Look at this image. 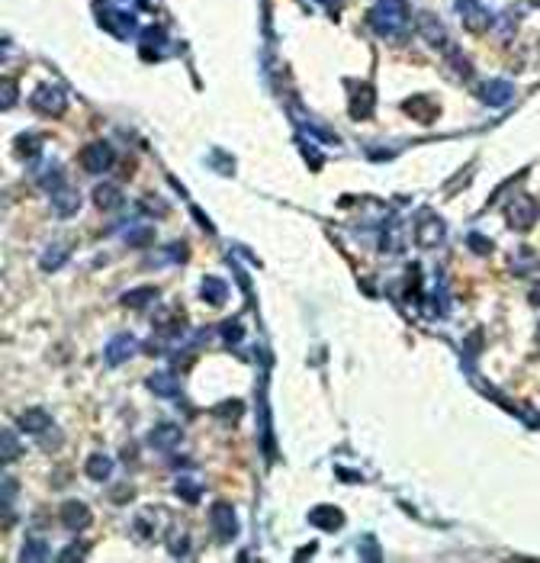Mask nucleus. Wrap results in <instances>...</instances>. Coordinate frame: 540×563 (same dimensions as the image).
Here are the masks:
<instances>
[{"label":"nucleus","instance_id":"obj_1","mask_svg":"<svg viewBox=\"0 0 540 563\" xmlns=\"http://www.w3.org/2000/svg\"><path fill=\"white\" fill-rule=\"evenodd\" d=\"M370 26H373L380 36L386 39H396V36L406 33L408 26V7L406 0H380L370 13Z\"/></svg>","mask_w":540,"mask_h":563},{"label":"nucleus","instance_id":"obj_2","mask_svg":"<svg viewBox=\"0 0 540 563\" xmlns=\"http://www.w3.org/2000/svg\"><path fill=\"white\" fill-rule=\"evenodd\" d=\"M537 216H540V206L527 194H515L508 200V222L515 229H531L537 222Z\"/></svg>","mask_w":540,"mask_h":563},{"label":"nucleus","instance_id":"obj_3","mask_svg":"<svg viewBox=\"0 0 540 563\" xmlns=\"http://www.w3.org/2000/svg\"><path fill=\"white\" fill-rule=\"evenodd\" d=\"M109 164H113V148L107 142H91L81 152V168L91 174H103Z\"/></svg>","mask_w":540,"mask_h":563},{"label":"nucleus","instance_id":"obj_4","mask_svg":"<svg viewBox=\"0 0 540 563\" xmlns=\"http://www.w3.org/2000/svg\"><path fill=\"white\" fill-rule=\"evenodd\" d=\"M209 521H213V531H216L222 541H232L235 534H238V518H235V509L229 502H216V505H213V515H209Z\"/></svg>","mask_w":540,"mask_h":563},{"label":"nucleus","instance_id":"obj_5","mask_svg":"<svg viewBox=\"0 0 540 563\" xmlns=\"http://www.w3.org/2000/svg\"><path fill=\"white\" fill-rule=\"evenodd\" d=\"M29 103H33L36 113H45V116H59V113H65V97H61L59 91H52V87H39Z\"/></svg>","mask_w":540,"mask_h":563},{"label":"nucleus","instance_id":"obj_6","mask_svg":"<svg viewBox=\"0 0 540 563\" xmlns=\"http://www.w3.org/2000/svg\"><path fill=\"white\" fill-rule=\"evenodd\" d=\"M91 509L84 502H77V499H71V502L61 505V525H65L68 531H84L87 525H91Z\"/></svg>","mask_w":540,"mask_h":563},{"label":"nucleus","instance_id":"obj_7","mask_svg":"<svg viewBox=\"0 0 540 563\" xmlns=\"http://www.w3.org/2000/svg\"><path fill=\"white\" fill-rule=\"evenodd\" d=\"M135 351H139V341H135L132 335H116L107 345V364H113V367H116V364L129 361Z\"/></svg>","mask_w":540,"mask_h":563},{"label":"nucleus","instance_id":"obj_8","mask_svg":"<svg viewBox=\"0 0 540 563\" xmlns=\"http://www.w3.org/2000/svg\"><path fill=\"white\" fill-rule=\"evenodd\" d=\"M418 33L428 39V45H447V29L434 13H418Z\"/></svg>","mask_w":540,"mask_h":563},{"label":"nucleus","instance_id":"obj_9","mask_svg":"<svg viewBox=\"0 0 540 563\" xmlns=\"http://www.w3.org/2000/svg\"><path fill=\"white\" fill-rule=\"evenodd\" d=\"M52 206H55V213H59V216H71V213L81 210V194L61 184L59 190H52Z\"/></svg>","mask_w":540,"mask_h":563},{"label":"nucleus","instance_id":"obj_10","mask_svg":"<svg viewBox=\"0 0 540 563\" xmlns=\"http://www.w3.org/2000/svg\"><path fill=\"white\" fill-rule=\"evenodd\" d=\"M482 100L489 103V107H505V103L515 100V87L508 84V81H489V84L482 87Z\"/></svg>","mask_w":540,"mask_h":563},{"label":"nucleus","instance_id":"obj_11","mask_svg":"<svg viewBox=\"0 0 540 563\" xmlns=\"http://www.w3.org/2000/svg\"><path fill=\"white\" fill-rule=\"evenodd\" d=\"M309 521L318 525V528H325V531H338L341 525H344L341 509H334V505H316V509L309 512Z\"/></svg>","mask_w":540,"mask_h":563},{"label":"nucleus","instance_id":"obj_12","mask_svg":"<svg viewBox=\"0 0 540 563\" xmlns=\"http://www.w3.org/2000/svg\"><path fill=\"white\" fill-rule=\"evenodd\" d=\"M440 238H444V222H440L438 216H424V222L415 232V242L422 245V248H431V245H438Z\"/></svg>","mask_w":540,"mask_h":563},{"label":"nucleus","instance_id":"obj_13","mask_svg":"<svg viewBox=\"0 0 540 563\" xmlns=\"http://www.w3.org/2000/svg\"><path fill=\"white\" fill-rule=\"evenodd\" d=\"M155 300H158V286H139V290L123 293V306H129V309H145Z\"/></svg>","mask_w":540,"mask_h":563},{"label":"nucleus","instance_id":"obj_14","mask_svg":"<svg viewBox=\"0 0 540 563\" xmlns=\"http://www.w3.org/2000/svg\"><path fill=\"white\" fill-rule=\"evenodd\" d=\"M17 425L23 431H45L52 425V415L49 412H42V409H26L23 415L17 419Z\"/></svg>","mask_w":540,"mask_h":563},{"label":"nucleus","instance_id":"obj_15","mask_svg":"<svg viewBox=\"0 0 540 563\" xmlns=\"http://www.w3.org/2000/svg\"><path fill=\"white\" fill-rule=\"evenodd\" d=\"M373 87L370 84H360V91H357V97H354V107H350V116L354 119H367L370 113H373Z\"/></svg>","mask_w":540,"mask_h":563},{"label":"nucleus","instance_id":"obj_16","mask_svg":"<svg viewBox=\"0 0 540 563\" xmlns=\"http://www.w3.org/2000/svg\"><path fill=\"white\" fill-rule=\"evenodd\" d=\"M93 203H97L100 210H116V206H123V194H119V187H113V184H100L93 190Z\"/></svg>","mask_w":540,"mask_h":563},{"label":"nucleus","instance_id":"obj_17","mask_svg":"<svg viewBox=\"0 0 540 563\" xmlns=\"http://www.w3.org/2000/svg\"><path fill=\"white\" fill-rule=\"evenodd\" d=\"M177 441H180V429L177 425H158V429H151V445L158 447V451L174 447Z\"/></svg>","mask_w":540,"mask_h":563},{"label":"nucleus","instance_id":"obj_18","mask_svg":"<svg viewBox=\"0 0 540 563\" xmlns=\"http://www.w3.org/2000/svg\"><path fill=\"white\" fill-rule=\"evenodd\" d=\"M109 473H113V461H109L107 454H93L91 461H87V477H91V479L103 483Z\"/></svg>","mask_w":540,"mask_h":563},{"label":"nucleus","instance_id":"obj_19","mask_svg":"<svg viewBox=\"0 0 540 563\" xmlns=\"http://www.w3.org/2000/svg\"><path fill=\"white\" fill-rule=\"evenodd\" d=\"M225 284L222 280H216V277H209V280H203V290H200V296L206 300V303H213V306H222L225 303Z\"/></svg>","mask_w":540,"mask_h":563},{"label":"nucleus","instance_id":"obj_20","mask_svg":"<svg viewBox=\"0 0 540 563\" xmlns=\"http://www.w3.org/2000/svg\"><path fill=\"white\" fill-rule=\"evenodd\" d=\"M406 113L408 116H418V119H434V113H438V103H431V100H424V97H415V100H408L406 103Z\"/></svg>","mask_w":540,"mask_h":563},{"label":"nucleus","instance_id":"obj_21","mask_svg":"<svg viewBox=\"0 0 540 563\" xmlns=\"http://www.w3.org/2000/svg\"><path fill=\"white\" fill-rule=\"evenodd\" d=\"M151 393H158V396H174L177 393V380L174 373H151Z\"/></svg>","mask_w":540,"mask_h":563},{"label":"nucleus","instance_id":"obj_22","mask_svg":"<svg viewBox=\"0 0 540 563\" xmlns=\"http://www.w3.org/2000/svg\"><path fill=\"white\" fill-rule=\"evenodd\" d=\"M466 245H470L473 252H479V254H492V242L489 238H482L479 232H470V236H466Z\"/></svg>","mask_w":540,"mask_h":563},{"label":"nucleus","instance_id":"obj_23","mask_svg":"<svg viewBox=\"0 0 540 563\" xmlns=\"http://www.w3.org/2000/svg\"><path fill=\"white\" fill-rule=\"evenodd\" d=\"M177 496H183L187 502H196V499H200V489H196V483H190V479H180V483H177Z\"/></svg>","mask_w":540,"mask_h":563},{"label":"nucleus","instance_id":"obj_24","mask_svg":"<svg viewBox=\"0 0 540 563\" xmlns=\"http://www.w3.org/2000/svg\"><path fill=\"white\" fill-rule=\"evenodd\" d=\"M39 139H36V135H20V139H17V148H20V152H29V158H33V155H39Z\"/></svg>","mask_w":540,"mask_h":563},{"label":"nucleus","instance_id":"obj_25","mask_svg":"<svg viewBox=\"0 0 540 563\" xmlns=\"http://www.w3.org/2000/svg\"><path fill=\"white\" fill-rule=\"evenodd\" d=\"M61 261H65V248H52V252H45L42 268H45V270H55V268H61Z\"/></svg>","mask_w":540,"mask_h":563},{"label":"nucleus","instance_id":"obj_26","mask_svg":"<svg viewBox=\"0 0 540 563\" xmlns=\"http://www.w3.org/2000/svg\"><path fill=\"white\" fill-rule=\"evenodd\" d=\"M17 451H20V447H17V438L10 435V431H3V463L13 461V457H17Z\"/></svg>","mask_w":540,"mask_h":563},{"label":"nucleus","instance_id":"obj_27","mask_svg":"<svg viewBox=\"0 0 540 563\" xmlns=\"http://www.w3.org/2000/svg\"><path fill=\"white\" fill-rule=\"evenodd\" d=\"M151 238H155V232H148V229H135V236H125V245H148Z\"/></svg>","mask_w":540,"mask_h":563},{"label":"nucleus","instance_id":"obj_28","mask_svg":"<svg viewBox=\"0 0 540 563\" xmlns=\"http://www.w3.org/2000/svg\"><path fill=\"white\" fill-rule=\"evenodd\" d=\"M238 412H241V403H222V406H216V415H222V419H238Z\"/></svg>","mask_w":540,"mask_h":563},{"label":"nucleus","instance_id":"obj_29","mask_svg":"<svg viewBox=\"0 0 540 563\" xmlns=\"http://www.w3.org/2000/svg\"><path fill=\"white\" fill-rule=\"evenodd\" d=\"M39 557H45V547H42V541H33L29 547H23V560H39Z\"/></svg>","mask_w":540,"mask_h":563},{"label":"nucleus","instance_id":"obj_30","mask_svg":"<svg viewBox=\"0 0 540 563\" xmlns=\"http://www.w3.org/2000/svg\"><path fill=\"white\" fill-rule=\"evenodd\" d=\"M222 338H225V341H238V338H241V325H238V322H225V325H222Z\"/></svg>","mask_w":540,"mask_h":563},{"label":"nucleus","instance_id":"obj_31","mask_svg":"<svg viewBox=\"0 0 540 563\" xmlns=\"http://www.w3.org/2000/svg\"><path fill=\"white\" fill-rule=\"evenodd\" d=\"M13 100H17V84L13 81H3V107H13Z\"/></svg>","mask_w":540,"mask_h":563},{"label":"nucleus","instance_id":"obj_32","mask_svg":"<svg viewBox=\"0 0 540 563\" xmlns=\"http://www.w3.org/2000/svg\"><path fill=\"white\" fill-rule=\"evenodd\" d=\"M531 303H534V306H540V284L531 290Z\"/></svg>","mask_w":540,"mask_h":563}]
</instances>
